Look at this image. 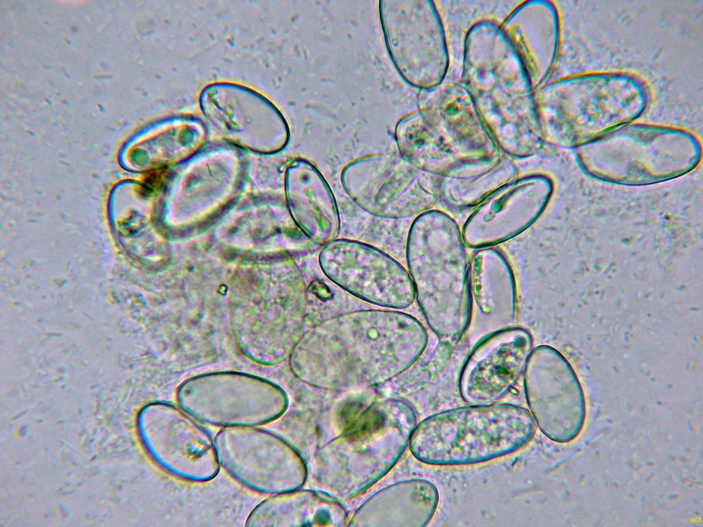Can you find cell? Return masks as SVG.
Segmentation results:
<instances>
[{"label": "cell", "instance_id": "6da1fadb", "mask_svg": "<svg viewBox=\"0 0 703 527\" xmlns=\"http://www.w3.org/2000/svg\"><path fill=\"white\" fill-rule=\"evenodd\" d=\"M428 342L408 314L363 309L323 320L305 331L290 358L293 374L310 386L349 390L384 383L412 366Z\"/></svg>", "mask_w": 703, "mask_h": 527}, {"label": "cell", "instance_id": "7a4b0ae2", "mask_svg": "<svg viewBox=\"0 0 703 527\" xmlns=\"http://www.w3.org/2000/svg\"><path fill=\"white\" fill-rule=\"evenodd\" d=\"M461 82L503 154L522 159L544 148L535 89L500 23L482 19L467 30Z\"/></svg>", "mask_w": 703, "mask_h": 527}, {"label": "cell", "instance_id": "3957f363", "mask_svg": "<svg viewBox=\"0 0 703 527\" xmlns=\"http://www.w3.org/2000/svg\"><path fill=\"white\" fill-rule=\"evenodd\" d=\"M419 99L395 130L400 155L417 167L438 178L465 176L503 155L461 82L422 90Z\"/></svg>", "mask_w": 703, "mask_h": 527}, {"label": "cell", "instance_id": "277c9868", "mask_svg": "<svg viewBox=\"0 0 703 527\" xmlns=\"http://www.w3.org/2000/svg\"><path fill=\"white\" fill-rule=\"evenodd\" d=\"M466 246L455 220L438 209L417 215L406 239L415 299L429 328L447 344L461 339L472 316Z\"/></svg>", "mask_w": 703, "mask_h": 527}, {"label": "cell", "instance_id": "5b68a950", "mask_svg": "<svg viewBox=\"0 0 703 527\" xmlns=\"http://www.w3.org/2000/svg\"><path fill=\"white\" fill-rule=\"evenodd\" d=\"M534 99L545 144L576 148L639 118L649 97L633 75L599 72L545 83L535 90Z\"/></svg>", "mask_w": 703, "mask_h": 527}, {"label": "cell", "instance_id": "8992f818", "mask_svg": "<svg viewBox=\"0 0 703 527\" xmlns=\"http://www.w3.org/2000/svg\"><path fill=\"white\" fill-rule=\"evenodd\" d=\"M416 424L415 410L404 401L372 403L352 425L314 454L311 487L337 502L360 494L393 467Z\"/></svg>", "mask_w": 703, "mask_h": 527}, {"label": "cell", "instance_id": "52a82bcc", "mask_svg": "<svg viewBox=\"0 0 703 527\" xmlns=\"http://www.w3.org/2000/svg\"><path fill=\"white\" fill-rule=\"evenodd\" d=\"M535 423L525 408L507 403L457 407L432 414L417 425L408 445L419 461L434 466L481 463L527 445Z\"/></svg>", "mask_w": 703, "mask_h": 527}, {"label": "cell", "instance_id": "ba28073f", "mask_svg": "<svg viewBox=\"0 0 703 527\" xmlns=\"http://www.w3.org/2000/svg\"><path fill=\"white\" fill-rule=\"evenodd\" d=\"M588 174L607 182L643 185L693 170L702 148L693 133L679 128L628 124L576 147Z\"/></svg>", "mask_w": 703, "mask_h": 527}, {"label": "cell", "instance_id": "9c48e42d", "mask_svg": "<svg viewBox=\"0 0 703 527\" xmlns=\"http://www.w3.org/2000/svg\"><path fill=\"white\" fill-rule=\"evenodd\" d=\"M179 406L198 421L216 427L264 425L286 411L284 390L266 379L239 373H215L189 379L177 392Z\"/></svg>", "mask_w": 703, "mask_h": 527}, {"label": "cell", "instance_id": "30bf717a", "mask_svg": "<svg viewBox=\"0 0 703 527\" xmlns=\"http://www.w3.org/2000/svg\"><path fill=\"white\" fill-rule=\"evenodd\" d=\"M341 180L358 207L381 218L418 215L430 209L439 198L437 179L401 155L356 159L343 168Z\"/></svg>", "mask_w": 703, "mask_h": 527}, {"label": "cell", "instance_id": "8fae6325", "mask_svg": "<svg viewBox=\"0 0 703 527\" xmlns=\"http://www.w3.org/2000/svg\"><path fill=\"white\" fill-rule=\"evenodd\" d=\"M214 441L220 465L251 491L273 495L299 489L306 480L308 470L301 454L269 430L222 428Z\"/></svg>", "mask_w": 703, "mask_h": 527}, {"label": "cell", "instance_id": "7c38bea8", "mask_svg": "<svg viewBox=\"0 0 703 527\" xmlns=\"http://www.w3.org/2000/svg\"><path fill=\"white\" fill-rule=\"evenodd\" d=\"M139 430L146 450L163 471L181 480L209 482L220 469L215 441L180 406L152 403L140 413Z\"/></svg>", "mask_w": 703, "mask_h": 527}, {"label": "cell", "instance_id": "4fadbf2b", "mask_svg": "<svg viewBox=\"0 0 703 527\" xmlns=\"http://www.w3.org/2000/svg\"><path fill=\"white\" fill-rule=\"evenodd\" d=\"M319 263L334 284L377 306L405 309L415 300L408 270L389 254L368 244L334 239L321 250Z\"/></svg>", "mask_w": 703, "mask_h": 527}, {"label": "cell", "instance_id": "5bb4252c", "mask_svg": "<svg viewBox=\"0 0 703 527\" xmlns=\"http://www.w3.org/2000/svg\"><path fill=\"white\" fill-rule=\"evenodd\" d=\"M523 373L527 403L539 430L557 443L574 440L584 424L586 402L568 360L555 348L539 345L532 349Z\"/></svg>", "mask_w": 703, "mask_h": 527}, {"label": "cell", "instance_id": "9a60e30c", "mask_svg": "<svg viewBox=\"0 0 703 527\" xmlns=\"http://www.w3.org/2000/svg\"><path fill=\"white\" fill-rule=\"evenodd\" d=\"M397 3L396 17L380 13L384 15L381 17L391 21L382 19L389 54L410 85L420 91L436 86L445 81L450 65L439 10L432 1Z\"/></svg>", "mask_w": 703, "mask_h": 527}, {"label": "cell", "instance_id": "2e32d148", "mask_svg": "<svg viewBox=\"0 0 703 527\" xmlns=\"http://www.w3.org/2000/svg\"><path fill=\"white\" fill-rule=\"evenodd\" d=\"M551 178L530 174L512 180L491 194L465 221L461 230L466 245L492 247L526 231L542 215L553 193Z\"/></svg>", "mask_w": 703, "mask_h": 527}, {"label": "cell", "instance_id": "e0dca14e", "mask_svg": "<svg viewBox=\"0 0 703 527\" xmlns=\"http://www.w3.org/2000/svg\"><path fill=\"white\" fill-rule=\"evenodd\" d=\"M532 349L531 333L522 327L500 329L487 336L473 348L461 368V399L472 405L503 399L523 373Z\"/></svg>", "mask_w": 703, "mask_h": 527}, {"label": "cell", "instance_id": "ac0fdd59", "mask_svg": "<svg viewBox=\"0 0 703 527\" xmlns=\"http://www.w3.org/2000/svg\"><path fill=\"white\" fill-rule=\"evenodd\" d=\"M500 25L537 89L552 73L559 56L561 25L557 8L547 0L525 1Z\"/></svg>", "mask_w": 703, "mask_h": 527}, {"label": "cell", "instance_id": "d6986e66", "mask_svg": "<svg viewBox=\"0 0 703 527\" xmlns=\"http://www.w3.org/2000/svg\"><path fill=\"white\" fill-rule=\"evenodd\" d=\"M439 500L437 487L428 480L400 481L367 499L354 513L348 526L423 527L433 517Z\"/></svg>", "mask_w": 703, "mask_h": 527}, {"label": "cell", "instance_id": "ffe728a7", "mask_svg": "<svg viewBox=\"0 0 703 527\" xmlns=\"http://www.w3.org/2000/svg\"><path fill=\"white\" fill-rule=\"evenodd\" d=\"M347 513L339 502L314 489H300L270 495L257 504L245 526H340Z\"/></svg>", "mask_w": 703, "mask_h": 527}, {"label": "cell", "instance_id": "44dd1931", "mask_svg": "<svg viewBox=\"0 0 703 527\" xmlns=\"http://www.w3.org/2000/svg\"><path fill=\"white\" fill-rule=\"evenodd\" d=\"M472 303L483 315L513 324L518 312L517 290L511 266L498 249L478 248L470 260Z\"/></svg>", "mask_w": 703, "mask_h": 527}, {"label": "cell", "instance_id": "7402d4cb", "mask_svg": "<svg viewBox=\"0 0 703 527\" xmlns=\"http://www.w3.org/2000/svg\"><path fill=\"white\" fill-rule=\"evenodd\" d=\"M293 206L298 226L308 239L326 244L337 236L340 217L332 191L323 176L308 160L294 164Z\"/></svg>", "mask_w": 703, "mask_h": 527}, {"label": "cell", "instance_id": "603a6c76", "mask_svg": "<svg viewBox=\"0 0 703 527\" xmlns=\"http://www.w3.org/2000/svg\"><path fill=\"white\" fill-rule=\"evenodd\" d=\"M518 173L516 163L503 155L494 166L481 172L438 178L439 197L453 209L476 207L498 188L516 178Z\"/></svg>", "mask_w": 703, "mask_h": 527}]
</instances>
